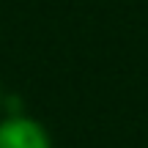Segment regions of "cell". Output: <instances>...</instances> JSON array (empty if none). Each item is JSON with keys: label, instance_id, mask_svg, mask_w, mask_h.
Wrapping results in <instances>:
<instances>
[{"label": "cell", "instance_id": "cell-1", "mask_svg": "<svg viewBox=\"0 0 148 148\" xmlns=\"http://www.w3.org/2000/svg\"><path fill=\"white\" fill-rule=\"evenodd\" d=\"M0 148H49V137L30 118H5L0 123Z\"/></svg>", "mask_w": 148, "mask_h": 148}]
</instances>
